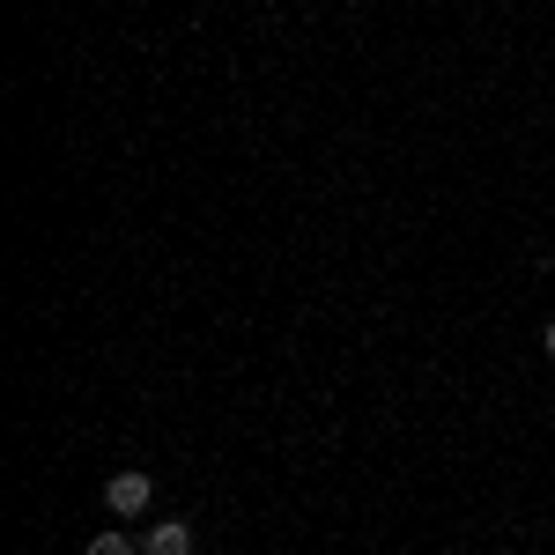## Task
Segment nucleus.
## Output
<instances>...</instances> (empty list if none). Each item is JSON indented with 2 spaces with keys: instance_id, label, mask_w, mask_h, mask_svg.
Wrapping results in <instances>:
<instances>
[{
  "instance_id": "obj_2",
  "label": "nucleus",
  "mask_w": 555,
  "mask_h": 555,
  "mask_svg": "<svg viewBox=\"0 0 555 555\" xmlns=\"http://www.w3.org/2000/svg\"><path fill=\"white\" fill-rule=\"evenodd\" d=\"M141 555H193V526H185V518H156L149 541H141Z\"/></svg>"
},
{
  "instance_id": "obj_3",
  "label": "nucleus",
  "mask_w": 555,
  "mask_h": 555,
  "mask_svg": "<svg viewBox=\"0 0 555 555\" xmlns=\"http://www.w3.org/2000/svg\"><path fill=\"white\" fill-rule=\"evenodd\" d=\"M82 555H133V541H127V533H112V526H104V533H96V541H89Z\"/></svg>"
},
{
  "instance_id": "obj_1",
  "label": "nucleus",
  "mask_w": 555,
  "mask_h": 555,
  "mask_svg": "<svg viewBox=\"0 0 555 555\" xmlns=\"http://www.w3.org/2000/svg\"><path fill=\"white\" fill-rule=\"evenodd\" d=\"M149 496H156V489H149V474H141V467L112 474V489H104V504H112L119 518H141V512H149Z\"/></svg>"
},
{
  "instance_id": "obj_4",
  "label": "nucleus",
  "mask_w": 555,
  "mask_h": 555,
  "mask_svg": "<svg viewBox=\"0 0 555 555\" xmlns=\"http://www.w3.org/2000/svg\"><path fill=\"white\" fill-rule=\"evenodd\" d=\"M548 356H555V319H548Z\"/></svg>"
}]
</instances>
